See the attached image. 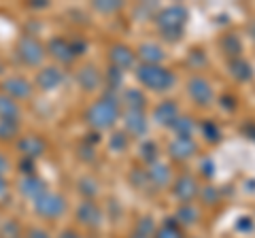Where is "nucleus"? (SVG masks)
Wrapping results in <instances>:
<instances>
[{
	"label": "nucleus",
	"instance_id": "nucleus-1",
	"mask_svg": "<svg viewBox=\"0 0 255 238\" xmlns=\"http://www.w3.org/2000/svg\"><path fill=\"white\" fill-rule=\"evenodd\" d=\"M119 115H122L119 100L113 94H105L100 100H96L94 105L85 111V121L90 123L94 130H109L115 125Z\"/></svg>",
	"mask_w": 255,
	"mask_h": 238
},
{
	"label": "nucleus",
	"instance_id": "nucleus-2",
	"mask_svg": "<svg viewBox=\"0 0 255 238\" xmlns=\"http://www.w3.org/2000/svg\"><path fill=\"white\" fill-rule=\"evenodd\" d=\"M155 23L166 41H179L183 36V28L187 23V9L181 4L166 6L155 15Z\"/></svg>",
	"mask_w": 255,
	"mask_h": 238
},
{
	"label": "nucleus",
	"instance_id": "nucleus-3",
	"mask_svg": "<svg viewBox=\"0 0 255 238\" xmlns=\"http://www.w3.org/2000/svg\"><path fill=\"white\" fill-rule=\"evenodd\" d=\"M136 79L140 85L153 92H168L177 81L172 70L159 66V64H140L136 68Z\"/></svg>",
	"mask_w": 255,
	"mask_h": 238
},
{
	"label": "nucleus",
	"instance_id": "nucleus-4",
	"mask_svg": "<svg viewBox=\"0 0 255 238\" xmlns=\"http://www.w3.org/2000/svg\"><path fill=\"white\" fill-rule=\"evenodd\" d=\"M15 51H17V58L26 66H38L43 62L45 53H47L43 43L38 41L36 36H32V34L21 36L19 41H17V49H15Z\"/></svg>",
	"mask_w": 255,
	"mask_h": 238
},
{
	"label": "nucleus",
	"instance_id": "nucleus-5",
	"mask_svg": "<svg viewBox=\"0 0 255 238\" xmlns=\"http://www.w3.org/2000/svg\"><path fill=\"white\" fill-rule=\"evenodd\" d=\"M34 211H36V215L43 219H58L60 215H64V211H66V200H64L60 194L45 192L43 196H38L34 200Z\"/></svg>",
	"mask_w": 255,
	"mask_h": 238
},
{
	"label": "nucleus",
	"instance_id": "nucleus-6",
	"mask_svg": "<svg viewBox=\"0 0 255 238\" xmlns=\"http://www.w3.org/2000/svg\"><path fill=\"white\" fill-rule=\"evenodd\" d=\"M187 94L198 107H211L213 98H215L213 85L209 79H204V77H191L187 81Z\"/></svg>",
	"mask_w": 255,
	"mask_h": 238
},
{
	"label": "nucleus",
	"instance_id": "nucleus-7",
	"mask_svg": "<svg viewBox=\"0 0 255 238\" xmlns=\"http://www.w3.org/2000/svg\"><path fill=\"white\" fill-rule=\"evenodd\" d=\"M109 60H111V66L122 70V73L136 66V53L124 43H115L109 47Z\"/></svg>",
	"mask_w": 255,
	"mask_h": 238
},
{
	"label": "nucleus",
	"instance_id": "nucleus-8",
	"mask_svg": "<svg viewBox=\"0 0 255 238\" xmlns=\"http://www.w3.org/2000/svg\"><path fill=\"white\" fill-rule=\"evenodd\" d=\"M172 194L183 204H189L198 194H200V185H198L196 177H191V174H181L172 185Z\"/></svg>",
	"mask_w": 255,
	"mask_h": 238
},
{
	"label": "nucleus",
	"instance_id": "nucleus-9",
	"mask_svg": "<svg viewBox=\"0 0 255 238\" xmlns=\"http://www.w3.org/2000/svg\"><path fill=\"white\" fill-rule=\"evenodd\" d=\"M47 53L51 55L55 62H60V64H70V62H75V51H73V45H70L68 38L64 36H53L49 43H47Z\"/></svg>",
	"mask_w": 255,
	"mask_h": 238
},
{
	"label": "nucleus",
	"instance_id": "nucleus-10",
	"mask_svg": "<svg viewBox=\"0 0 255 238\" xmlns=\"http://www.w3.org/2000/svg\"><path fill=\"white\" fill-rule=\"evenodd\" d=\"M75 217H77L79 224L85 226V228H98L102 224V211L94 200H83L79 204Z\"/></svg>",
	"mask_w": 255,
	"mask_h": 238
},
{
	"label": "nucleus",
	"instance_id": "nucleus-11",
	"mask_svg": "<svg viewBox=\"0 0 255 238\" xmlns=\"http://www.w3.org/2000/svg\"><path fill=\"white\" fill-rule=\"evenodd\" d=\"M198 151V145L194 138H183V136H174L168 145V155L177 162H185L189 157H194Z\"/></svg>",
	"mask_w": 255,
	"mask_h": 238
},
{
	"label": "nucleus",
	"instance_id": "nucleus-12",
	"mask_svg": "<svg viewBox=\"0 0 255 238\" xmlns=\"http://www.w3.org/2000/svg\"><path fill=\"white\" fill-rule=\"evenodd\" d=\"M45 140L41 136H36V134H26V136H21L17 140V151L21 153V157H28V160H36V157H41L45 153Z\"/></svg>",
	"mask_w": 255,
	"mask_h": 238
},
{
	"label": "nucleus",
	"instance_id": "nucleus-13",
	"mask_svg": "<svg viewBox=\"0 0 255 238\" xmlns=\"http://www.w3.org/2000/svg\"><path fill=\"white\" fill-rule=\"evenodd\" d=\"M2 90L13 100H28L32 96V85L23 77H9L2 81Z\"/></svg>",
	"mask_w": 255,
	"mask_h": 238
},
{
	"label": "nucleus",
	"instance_id": "nucleus-14",
	"mask_svg": "<svg viewBox=\"0 0 255 238\" xmlns=\"http://www.w3.org/2000/svg\"><path fill=\"white\" fill-rule=\"evenodd\" d=\"M179 117H181V113H179V107H177L174 100L159 102V105L155 107V111H153V119L157 121V125H164V128H172Z\"/></svg>",
	"mask_w": 255,
	"mask_h": 238
},
{
	"label": "nucleus",
	"instance_id": "nucleus-15",
	"mask_svg": "<svg viewBox=\"0 0 255 238\" xmlns=\"http://www.w3.org/2000/svg\"><path fill=\"white\" fill-rule=\"evenodd\" d=\"M17 187L23 198H32V200H36L38 196H43L47 192L45 181L41 177H36V174H21Z\"/></svg>",
	"mask_w": 255,
	"mask_h": 238
},
{
	"label": "nucleus",
	"instance_id": "nucleus-16",
	"mask_svg": "<svg viewBox=\"0 0 255 238\" xmlns=\"http://www.w3.org/2000/svg\"><path fill=\"white\" fill-rule=\"evenodd\" d=\"M64 81V70L58 66H45L43 70H38L36 75V85L43 92H53L55 87H60Z\"/></svg>",
	"mask_w": 255,
	"mask_h": 238
},
{
	"label": "nucleus",
	"instance_id": "nucleus-17",
	"mask_svg": "<svg viewBox=\"0 0 255 238\" xmlns=\"http://www.w3.org/2000/svg\"><path fill=\"white\" fill-rule=\"evenodd\" d=\"M77 83L83 87V92H96L102 85V75L94 64H83L77 70Z\"/></svg>",
	"mask_w": 255,
	"mask_h": 238
},
{
	"label": "nucleus",
	"instance_id": "nucleus-18",
	"mask_svg": "<svg viewBox=\"0 0 255 238\" xmlns=\"http://www.w3.org/2000/svg\"><path fill=\"white\" fill-rule=\"evenodd\" d=\"M147 177H149V183L151 187H157V189H162L166 187L172 181V170H170V166L166 164V162H153V164H149V168H147Z\"/></svg>",
	"mask_w": 255,
	"mask_h": 238
},
{
	"label": "nucleus",
	"instance_id": "nucleus-19",
	"mask_svg": "<svg viewBox=\"0 0 255 238\" xmlns=\"http://www.w3.org/2000/svg\"><path fill=\"white\" fill-rule=\"evenodd\" d=\"M124 123H126V132L130 134V136H145L147 134L145 113H138V111H126Z\"/></svg>",
	"mask_w": 255,
	"mask_h": 238
},
{
	"label": "nucleus",
	"instance_id": "nucleus-20",
	"mask_svg": "<svg viewBox=\"0 0 255 238\" xmlns=\"http://www.w3.org/2000/svg\"><path fill=\"white\" fill-rule=\"evenodd\" d=\"M228 70H230V75H232L236 81H241V83L251 81V79H253V68H251L249 62L243 60V58L228 60Z\"/></svg>",
	"mask_w": 255,
	"mask_h": 238
},
{
	"label": "nucleus",
	"instance_id": "nucleus-21",
	"mask_svg": "<svg viewBox=\"0 0 255 238\" xmlns=\"http://www.w3.org/2000/svg\"><path fill=\"white\" fill-rule=\"evenodd\" d=\"M136 58L142 60V64H159L164 60V49L157 43H142L136 51Z\"/></svg>",
	"mask_w": 255,
	"mask_h": 238
},
{
	"label": "nucleus",
	"instance_id": "nucleus-22",
	"mask_svg": "<svg viewBox=\"0 0 255 238\" xmlns=\"http://www.w3.org/2000/svg\"><path fill=\"white\" fill-rule=\"evenodd\" d=\"M174 221L183 228H189L200 221V211H198L194 204H181L177 213H174Z\"/></svg>",
	"mask_w": 255,
	"mask_h": 238
},
{
	"label": "nucleus",
	"instance_id": "nucleus-23",
	"mask_svg": "<svg viewBox=\"0 0 255 238\" xmlns=\"http://www.w3.org/2000/svg\"><path fill=\"white\" fill-rule=\"evenodd\" d=\"M122 102L126 105L128 111H138V113H145V107H147V98L145 94L136 87H132V90H126L124 96H122Z\"/></svg>",
	"mask_w": 255,
	"mask_h": 238
},
{
	"label": "nucleus",
	"instance_id": "nucleus-24",
	"mask_svg": "<svg viewBox=\"0 0 255 238\" xmlns=\"http://www.w3.org/2000/svg\"><path fill=\"white\" fill-rule=\"evenodd\" d=\"M221 49L232 58H241V51H243V43H241V36L238 34H226L221 38Z\"/></svg>",
	"mask_w": 255,
	"mask_h": 238
},
{
	"label": "nucleus",
	"instance_id": "nucleus-25",
	"mask_svg": "<svg viewBox=\"0 0 255 238\" xmlns=\"http://www.w3.org/2000/svg\"><path fill=\"white\" fill-rule=\"evenodd\" d=\"M19 117V107L13 98H9L6 94H0V119H15Z\"/></svg>",
	"mask_w": 255,
	"mask_h": 238
},
{
	"label": "nucleus",
	"instance_id": "nucleus-26",
	"mask_svg": "<svg viewBox=\"0 0 255 238\" xmlns=\"http://www.w3.org/2000/svg\"><path fill=\"white\" fill-rule=\"evenodd\" d=\"M172 130H174V134H177V136L191 138V136H194V132H196V121H194L191 117H187V115H181L177 121H174Z\"/></svg>",
	"mask_w": 255,
	"mask_h": 238
},
{
	"label": "nucleus",
	"instance_id": "nucleus-27",
	"mask_svg": "<svg viewBox=\"0 0 255 238\" xmlns=\"http://www.w3.org/2000/svg\"><path fill=\"white\" fill-rule=\"evenodd\" d=\"M153 238H183L181 226H179L174 219H168L166 224H162V228H157V230H155Z\"/></svg>",
	"mask_w": 255,
	"mask_h": 238
},
{
	"label": "nucleus",
	"instance_id": "nucleus-28",
	"mask_svg": "<svg viewBox=\"0 0 255 238\" xmlns=\"http://www.w3.org/2000/svg\"><path fill=\"white\" fill-rule=\"evenodd\" d=\"M200 132L209 142H219L221 140V130L213 119H204V121L200 123Z\"/></svg>",
	"mask_w": 255,
	"mask_h": 238
},
{
	"label": "nucleus",
	"instance_id": "nucleus-29",
	"mask_svg": "<svg viewBox=\"0 0 255 238\" xmlns=\"http://www.w3.org/2000/svg\"><path fill=\"white\" fill-rule=\"evenodd\" d=\"M19 134V123L15 119H0V140L15 138Z\"/></svg>",
	"mask_w": 255,
	"mask_h": 238
},
{
	"label": "nucleus",
	"instance_id": "nucleus-30",
	"mask_svg": "<svg viewBox=\"0 0 255 238\" xmlns=\"http://www.w3.org/2000/svg\"><path fill=\"white\" fill-rule=\"evenodd\" d=\"M157 155H159V149L153 140H145L140 145V160L147 162V164H153L157 162Z\"/></svg>",
	"mask_w": 255,
	"mask_h": 238
},
{
	"label": "nucleus",
	"instance_id": "nucleus-31",
	"mask_svg": "<svg viewBox=\"0 0 255 238\" xmlns=\"http://www.w3.org/2000/svg\"><path fill=\"white\" fill-rule=\"evenodd\" d=\"M128 142H130V134L128 132H113L109 140V149L111 151H124V149H128Z\"/></svg>",
	"mask_w": 255,
	"mask_h": 238
},
{
	"label": "nucleus",
	"instance_id": "nucleus-32",
	"mask_svg": "<svg viewBox=\"0 0 255 238\" xmlns=\"http://www.w3.org/2000/svg\"><path fill=\"white\" fill-rule=\"evenodd\" d=\"M79 192L85 196V200H92V198L98 194V183L92 179V177H85V179H79Z\"/></svg>",
	"mask_w": 255,
	"mask_h": 238
},
{
	"label": "nucleus",
	"instance_id": "nucleus-33",
	"mask_svg": "<svg viewBox=\"0 0 255 238\" xmlns=\"http://www.w3.org/2000/svg\"><path fill=\"white\" fill-rule=\"evenodd\" d=\"M0 238H21V226L15 219H9L0 226Z\"/></svg>",
	"mask_w": 255,
	"mask_h": 238
},
{
	"label": "nucleus",
	"instance_id": "nucleus-34",
	"mask_svg": "<svg viewBox=\"0 0 255 238\" xmlns=\"http://www.w3.org/2000/svg\"><path fill=\"white\" fill-rule=\"evenodd\" d=\"M122 6H124L122 0H96L94 2V9L100 13H117Z\"/></svg>",
	"mask_w": 255,
	"mask_h": 238
},
{
	"label": "nucleus",
	"instance_id": "nucleus-35",
	"mask_svg": "<svg viewBox=\"0 0 255 238\" xmlns=\"http://www.w3.org/2000/svg\"><path fill=\"white\" fill-rule=\"evenodd\" d=\"M155 224H153V219L151 217H140L138 219V224H136V230L134 232L136 234H140V236H149V238H153V234H155Z\"/></svg>",
	"mask_w": 255,
	"mask_h": 238
},
{
	"label": "nucleus",
	"instance_id": "nucleus-36",
	"mask_svg": "<svg viewBox=\"0 0 255 238\" xmlns=\"http://www.w3.org/2000/svg\"><path fill=\"white\" fill-rule=\"evenodd\" d=\"M122 77H124L122 70H117V68H113V66L109 68V73H107V81H109V87H111V90H117V87L122 85Z\"/></svg>",
	"mask_w": 255,
	"mask_h": 238
},
{
	"label": "nucleus",
	"instance_id": "nucleus-37",
	"mask_svg": "<svg viewBox=\"0 0 255 238\" xmlns=\"http://www.w3.org/2000/svg\"><path fill=\"white\" fill-rule=\"evenodd\" d=\"M130 181L136 187H145L149 183V177H147V170H138V168H134L132 174H130ZM151 185V183H149Z\"/></svg>",
	"mask_w": 255,
	"mask_h": 238
},
{
	"label": "nucleus",
	"instance_id": "nucleus-38",
	"mask_svg": "<svg viewBox=\"0 0 255 238\" xmlns=\"http://www.w3.org/2000/svg\"><path fill=\"white\" fill-rule=\"evenodd\" d=\"M198 196H202V200L206 202V204H215L219 200V192H217V187H204V189H200V194Z\"/></svg>",
	"mask_w": 255,
	"mask_h": 238
},
{
	"label": "nucleus",
	"instance_id": "nucleus-39",
	"mask_svg": "<svg viewBox=\"0 0 255 238\" xmlns=\"http://www.w3.org/2000/svg\"><path fill=\"white\" fill-rule=\"evenodd\" d=\"M26 238H51V236L43 228H28L26 230Z\"/></svg>",
	"mask_w": 255,
	"mask_h": 238
},
{
	"label": "nucleus",
	"instance_id": "nucleus-40",
	"mask_svg": "<svg viewBox=\"0 0 255 238\" xmlns=\"http://www.w3.org/2000/svg\"><path fill=\"white\" fill-rule=\"evenodd\" d=\"M34 160H28V157H21V162H19V170L23 174H34V164H32Z\"/></svg>",
	"mask_w": 255,
	"mask_h": 238
},
{
	"label": "nucleus",
	"instance_id": "nucleus-41",
	"mask_svg": "<svg viewBox=\"0 0 255 238\" xmlns=\"http://www.w3.org/2000/svg\"><path fill=\"white\" fill-rule=\"evenodd\" d=\"M189 64H196V66H202L204 64V55H202V51L200 49H194L191 51V55H189Z\"/></svg>",
	"mask_w": 255,
	"mask_h": 238
},
{
	"label": "nucleus",
	"instance_id": "nucleus-42",
	"mask_svg": "<svg viewBox=\"0 0 255 238\" xmlns=\"http://www.w3.org/2000/svg\"><path fill=\"white\" fill-rule=\"evenodd\" d=\"M70 45H73L75 55H81L85 51V47H87V43L83 41V38H75V41H70Z\"/></svg>",
	"mask_w": 255,
	"mask_h": 238
},
{
	"label": "nucleus",
	"instance_id": "nucleus-43",
	"mask_svg": "<svg viewBox=\"0 0 255 238\" xmlns=\"http://www.w3.org/2000/svg\"><path fill=\"white\" fill-rule=\"evenodd\" d=\"M221 105H223V109H226V111H234V109H236V100L226 94V96L221 98Z\"/></svg>",
	"mask_w": 255,
	"mask_h": 238
},
{
	"label": "nucleus",
	"instance_id": "nucleus-44",
	"mask_svg": "<svg viewBox=\"0 0 255 238\" xmlns=\"http://www.w3.org/2000/svg\"><path fill=\"white\" fill-rule=\"evenodd\" d=\"M9 160H6V155L0 151V174H4V172H9Z\"/></svg>",
	"mask_w": 255,
	"mask_h": 238
},
{
	"label": "nucleus",
	"instance_id": "nucleus-45",
	"mask_svg": "<svg viewBox=\"0 0 255 238\" xmlns=\"http://www.w3.org/2000/svg\"><path fill=\"white\" fill-rule=\"evenodd\" d=\"M58 238H81V234L77 232V230H64V232H60V236Z\"/></svg>",
	"mask_w": 255,
	"mask_h": 238
},
{
	"label": "nucleus",
	"instance_id": "nucleus-46",
	"mask_svg": "<svg viewBox=\"0 0 255 238\" xmlns=\"http://www.w3.org/2000/svg\"><path fill=\"white\" fill-rule=\"evenodd\" d=\"M6 192H9V183H6V177H4V174H0V198L6 196Z\"/></svg>",
	"mask_w": 255,
	"mask_h": 238
},
{
	"label": "nucleus",
	"instance_id": "nucleus-47",
	"mask_svg": "<svg viewBox=\"0 0 255 238\" xmlns=\"http://www.w3.org/2000/svg\"><path fill=\"white\" fill-rule=\"evenodd\" d=\"M243 134H247L249 138H253V140H255V123H253V121H251V123H247L245 128H243Z\"/></svg>",
	"mask_w": 255,
	"mask_h": 238
},
{
	"label": "nucleus",
	"instance_id": "nucleus-48",
	"mask_svg": "<svg viewBox=\"0 0 255 238\" xmlns=\"http://www.w3.org/2000/svg\"><path fill=\"white\" fill-rule=\"evenodd\" d=\"M213 170H215L213 162H209V160H206V162L202 164V174H204V177H211V174H213Z\"/></svg>",
	"mask_w": 255,
	"mask_h": 238
},
{
	"label": "nucleus",
	"instance_id": "nucleus-49",
	"mask_svg": "<svg viewBox=\"0 0 255 238\" xmlns=\"http://www.w3.org/2000/svg\"><path fill=\"white\" fill-rule=\"evenodd\" d=\"M251 36H253V38H255V21H253V23H251Z\"/></svg>",
	"mask_w": 255,
	"mask_h": 238
},
{
	"label": "nucleus",
	"instance_id": "nucleus-50",
	"mask_svg": "<svg viewBox=\"0 0 255 238\" xmlns=\"http://www.w3.org/2000/svg\"><path fill=\"white\" fill-rule=\"evenodd\" d=\"M132 238H149V236H140V234H136V232H134V234H132Z\"/></svg>",
	"mask_w": 255,
	"mask_h": 238
},
{
	"label": "nucleus",
	"instance_id": "nucleus-51",
	"mask_svg": "<svg viewBox=\"0 0 255 238\" xmlns=\"http://www.w3.org/2000/svg\"><path fill=\"white\" fill-rule=\"evenodd\" d=\"M2 70H4V64H2V60H0V75H2Z\"/></svg>",
	"mask_w": 255,
	"mask_h": 238
},
{
	"label": "nucleus",
	"instance_id": "nucleus-52",
	"mask_svg": "<svg viewBox=\"0 0 255 238\" xmlns=\"http://www.w3.org/2000/svg\"><path fill=\"white\" fill-rule=\"evenodd\" d=\"M0 226H2V224H0Z\"/></svg>",
	"mask_w": 255,
	"mask_h": 238
}]
</instances>
